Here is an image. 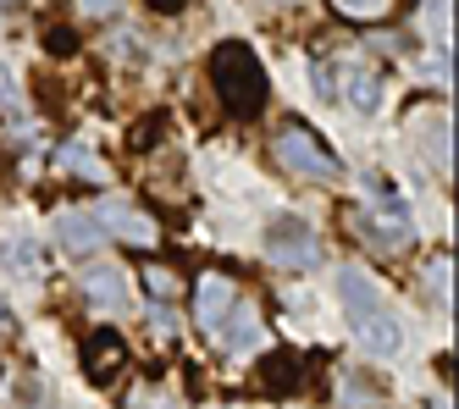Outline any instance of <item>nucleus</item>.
Segmentation results:
<instances>
[{
  "label": "nucleus",
  "instance_id": "obj_4",
  "mask_svg": "<svg viewBox=\"0 0 459 409\" xmlns=\"http://www.w3.org/2000/svg\"><path fill=\"white\" fill-rule=\"evenodd\" d=\"M266 255H272L277 265H288V271H310V265L321 260V238H316L305 222H277L272 238H266Z\"/></svg>",
  "mask_w": 459,
  "mask_h": 409
},
{
  "label": "nucleus",
  "instance_id": "obj_7",
  "mask_svg": "<svg viewBox=\"0 0 459 409\" xmlns=\"http://www.w3.org/2000/svg\"><path fill=\"white\" fill-rule=\"evenodd\" d=\"M338 89H343V100L359 111V117H371L377 106H382V78H377V66H366V61H354V66H343V78H338Z\"/></svg>",
  "mask_w": 459,
  "mask_h": 409
},
{
  "label": "nucleus",
  "instance_id": "obj_20",
  "mask_svg": "<svg viewBox=\"0 0 459 409\" xmlns=\"http://www.w3.org/2000/svg\"><path fill=\"white\" fill-rule=\"evenodd\" d=\"M150 6H155V12H183L188 0H150Z\"/></svg>",
  "mask_w": 459,
  "mask_h": 409
},
{
  "label": "nucleus",
  "instance_id": "obj_5",
  "mask_svg": "<svg viewBox=\"0 0 459 409\" xmlns=\"http://www.w3.org/2000/svg\"><path fill=\"white\" fill-rule=\"evenodd\" d=\"M122 370H127V344L122 337L117 332H89L83 337V377L106 387V382L122 377Z\"/></svg>",
  "mask_w": 459,
  "mask_h": 409
},
{
  "label": "nucleus",
  "instance_id": "obj_10",
  "mask_svg": "<svg viewBox=\"0 0 459 409\" xmlns=\"http://www.w3.org/2000/svg\"><path fill=\"white\" fill-rule=\"evenodd\" d=\"M83 299L100 304V310H122V304H127V277L117 265H89L83 271Z\"/></svg>",
  "mask_w": 459,
  "mask_h": 409
},
{
  "label": "nucleus",
  "instance_id": "obj_8",
  "mask_svg": "<svg viewBox=\"0 0 459 409\" xmlns=\"http://www.w3.org/2000/svg\"><path fill=\"white\" fill-rule=\"evenodd\" d=\"M56 244L73 249V255H89V249L106 244V232H100V222L83 216V211H61V216H56Z\"/></svg>",
  "mask_w": 459,
  "mask_h": 409
},
{
  "label": "nucleus",
  "instance_id": "obj_3",
  "mask_svg": "<svg viewBox=\"0 0 459 409\" xmlns=\"http://www.w3.org/2000/svg\"><path fill=\"white\" fill-rule=\"evenodd\" d=\"M272 150H277V161L288 166V172H299V178H316V183H333V178L343 172V166H338V155L326 150V144L316 139L310 127H282Z\"/></svg>",
  "mask_w": 459,
  "mask_h": 409
},
{
  "label": "nucleus",
  "instance_id": "obj_15",
  "mask_svg": "<svg viewBox=\"0 0 459 409\" xmlns=\"http://www.w3.org/2000/svg\"><path fill=\"white\" fill-rule=\"evenodd\" d=\"M432 166L448 172V122H443V111H432Z\"/></svg>",
  "mask_w": 459,
  "mask_h": 409
},
{
  "label": "nucleus",
  "instance_id": "obj_23",
  "mask_svg": "<svg viewBox=\"0 0 459 409\" xmlns=\"http://www.w3.org/2000/svg\"><path fill=\"white\" fill-rule=\"evenodd\" d=\"M0 6H17V0H0Z\"/></svg>",
  "mask_w": 459,
  "mask_h": 409
},
{
  "label": "nucleus",
  "instance_id": "obj_19",
  "mask_svg": "<svg viewBox=\"0 0 459 409\" xmlns=\"http://www.w3.org/2000/svg\"><path fill=\"white\" fill-rule=\"evenodd\" d=\"M6 260H12V271H34V255H28V244H12Z\"/></svg>",
  "mask_w": 459,
  "mask_h": 409
},
{
  "label": "nucleus",
  "instance_id": "obj_6",
  "mask_svg": "<svg viewBox=\"0 0 459 409\" xmlns=\"http://www.w3.org/2000/svg\"><path fill=\"white\" fill-rule=\"evenodd\" d=\"M233 277H221V271H205L200 288H194V321H200L205 332H216L227 321V310H233Z\"/></svg>",
  "mask_w": 459,
  "mask_h": 409
},
{
  "label": "nucleus",
  "instance_id": "obj_1",
  "mask_svg": "<svg viewBox=\"0 0 459 409\" xmlns=\"http://www.w3.org/2000/svg\"><path fill=\"white\" fill-rule=\"evenodd\" d=\"M338 299H343V316H349V326H354V337L366 344L377 360H393L404 349V326H399V316L382 304V293L371 288V277L359 265H343L338 271Z\"/></svg>",
  "mask_w": 459,
  "mask_h": 409
},
{
  "label": "nucleus",
  "instance_id": "obj_16",
  "mask_svg": "<svg viewBox=\"0 0 459 409\" xmlns=\"http://www.w3.org/2000/svg\"><path fill=\"white\" fill-rule=\"evenodd\" d=\"M426 283H432L437 299H448V255H437L432 265H426Z\"/></svg>",
  "mask_w": 459,
  "mask_h": 409
},
{
  "label": "nucleus",
  "instance_id": "obj_2",
  "mask_svg": "<svg viewBox=\"0 0 459 409\" xmlns=\"http://www.w3.org/2000/svg\"><path fill=\"white\" fill-rule=\"evenodd\" d=\"M211 83H216V94H221V106L233 111V117H255L260 106H266V73H260V61H255V50L249 45H238V39H227V45H216L211 50Z\"/></svg>",
  "mask_w": 459,
  "mask_h": 409
},
{
  "label": "nucleus",
  "instance_id": "obj_12",
  "mask_svg": "<svg viewBox=\"0 0 459 409\" xmlns=\"http://www.w3.org/2000/svg\"><path fill=\"white\" fill-rule=\"evenodd\" d=\"M333 12H343L354 22H387L404 12V0H333Z\"/></svg>",
  "mask_w": 459,
  "mask_h": 409
},
{
  "label": "nucleus",
  "instance_id": "obj_21",
  "mask_svg": "<svg viewBox=\"0 0 459 409\" xmlns=\"http://www.w3.org/2000/svg\"><path fill=\"white\" fill-rule=\"evenodd\" d=\"M0 100H12V73L0 66Z\"/></svg>",
  "mask_w": 459,
  "mask_h": 409
},
{
  "label": "nucleus",
  "instance_id": "obj_11",
  "mask_svg": "<svg viewBox=\"0 0 459 409\" xmlns=\"http://www.w3.org/2000/svg\"><path fill=\"white\" fill-rule=\"evenodd\" d=\"M221 344H227V354H255L260 344H266V332H260V321H255L249 310H238V316H233V326H227V337H221Z\"/></svg>",
  "mask_w": 459,
  "mask_h": 409
},
{
  "label": "nucleus",
  "instance_id": "obj_14",
  "mask_svg": "<svg viewBox=\"0 0 459 409\" xmlns=\"http://www.w3.org/2000/svg\"><path fill=\"white\" fill-rule=\"evenodd\" d=\"M144 288H150L155 299H178V293H183V283H178V271H167V265H155V260L144 265Z\"/></svg>",
  "mask_w": 459,
  "mask_h": 409
},
{
  "label": "nucleus",
  "instance_id": "obj_22",
  "mask_svg": "<svg viewBox=\"0 0 459 409\" xmlns=\"http://www.w3.org/2000/svg\"><path fill=\"white\" fill-rule=\"evenodd\" d=\"M0 326H6V304H0Z\"/></svg>",
  "mask_w": 459,
  "mask_h": 409
},
{
  "label": "nucleus",
  "instance_id": "obj_9",
  "mask_svg": "<svg viewBox=\"0 0 459 409\" xmlns=\"http://www.w3.org/2000/svg\"><path fill=\"white\" fill-rule=\"evenodd\" d=\"M100 232H117V238H127V244H155V222L150 216H139L134 204H100Z\"/></svg>",
  "mask_w": 459,
  "mask_h": 409
},
{
  "label": "nucleus",
  "instance_id": "obj_17",
  "mask_svg": "<svg viewBox=\"0 0 459 409\" xmlns=\"http://www.w3.org/2000/svg\"><path fill=\"white\" fill-rule=\"evenodd\" d=\"M78 12H83V17H111L117 0H78Z\"/></svg>",
  "mask_w": 459,
  "mask_h": 409
},
{
  "label": "nucleus",
  "instance_id": "obj_18",
  "mask_svg": "<svg viewBox=\"0 0 459 409\" xmlns=\"http://www.w3.org/2000/svg\"><path fill=\"white\" fill-rule=\"evenodd\" d=\"M316 89H321L326 100H333V94H338V78H333V66H316Z\"/></svg>",
  "mask_w": 459,
  "mask_h": 409
},
{
  "label": "nucleus",
  "instance_id": "obj_13",
  "mask_svg": "<svg viewBox=\"0 0 459 409\" xmlns=\"http://www.w3.org/2000/svg\"><path fill=\"white\" fill-rule=\"evenodd\" d=\"M61 172H73V178H83V183H106V166L94 161L83 144H67V150H61Z\"/></svg>",
  "mask_w": 459,
  "mask_h": 409
}]
</instances>
